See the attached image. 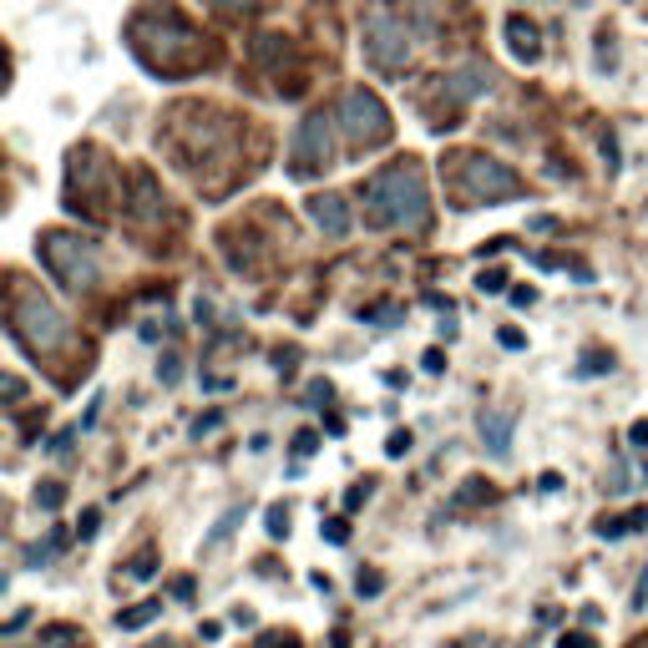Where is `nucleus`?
Segmentation results:
<instances>
[{
	"label": "nucleus",
	"instance_id": "27",
	"mask_svg": "<svg viewBox=\"0 0 648 648\" xmlns=\"http://www.w3.org/2000/svg\"><path fill=\"white\" fill-rule=\"evenodd\" d=\"M603 370H608V360H603V355H593V360L583 365V375H603Z\"/></svg>",
	"mask_w": 648,
	"mask_h": 648
},
{
	"label": "nucleus",
	"instance_id": "11",
	"mask_svg": "<svg viewBox=\"0 0 648 648\" xmlns=\"http://www.w3.org/2000/svg\"><path fill=\"white\" fill-rule=\"evenodd\" d=\"M238 522H243V507H228V512H223V522L213 527V537H208V547H218V542H228V532H233Z\"/></svg>",
	"mask_w": 648,
	"mask_h": 648
},
{
	"label": "nucleus",
	"instance_id": "18",
	"mask_svg": "<svg viewBox=\"0 0 648 648\" xmlns=\"http://www.w3.org/2000/svg\"><path fill=\"white\" fill-rule=\"evenodd\" d=\"M157 573V562H152V552H142L137 562H132V578H152Z\"/></svg>",
	"mask_w": 648,
	"mask_h": 648
},
{
	"label": "nucleus",
	"instance_id": "3",
	"mask_svg": "<svg viewBox=\"0 0 648 648\" xmlns=\"http://www.w3.org/2000/svg\"><path fill=\"white\" fill-rule=\"evenodd\" d=\"M522 183H517V173H507L502 162H492V157H466V193L476 198V203H497V198H512Z\"/></svg>",
	"mask_w": 648,
	"mask_h": 648
},
{
	"label": "nucleus",
	"instance_id": "16",
	"mask_svg": "<svg viewBox=\"0 0 648 648\" xmlns=\"http://www.w3.org/2000/svg\"><path fill=\"white\" fill-rule=\"evenodd\" d=\"M259 648H299V638H294V633H264Z\"/></svg>",
	"mask_w": 648,
	"mask_h": 648
},
{
	"label": "nucleus",
	"instance_id": "29",
	"mask_svg": "<svg viewBox=\"0 0 648 648\" xmlns=\"http://www.w3.org/2000/svg\"><path fill=\"white\" fill-rule=\"evenodd\" d=\"M157 648H173V643H157Z\"/></svg>",
	"mask_w": 648,
	"mask_h": 648
},
{
	"label": "nucleus",
	"instance_id": "19",
	"mask_svg": "<svg viewBox=\"0 0 648 648\" xmlns=\"http://www.w3.org/2000/svg\"><path fill=\"white\" fill-rule=\"evenodd\" d=\"M557 648H593V638H588V633H562Z\"/></svg>",
	"mask_w": 648,
	"mask_h": 648
},
{
	"label": "nucleus",
	"instance_id": "24",
	"mask_svg": "<svg viewBox=\"0 0 648 648\" xmlns=\"http://www.w3.org/2000/svg\"><path fill=\"white\" fill-rule=\"evenodd\" d=\"M502 284H507L502 274H481V289H486V294H502Z\"/></svg>",
	"mask_w": 648,
	"mask_h": 648
},
{
	"label": "nucleus",
	"instance_id": "21",
	"mask_svg": "<svg viewBox=\"0 0 648 648\" xmlns=\"http://www.w3.org/2000/svg\"><path fill=\"white\" fill-rule=\"evenodd\" d=\"M365 497H370V486H350V492H345V507L355 512V507H365Z\"/></svg>",
	"mask_w": 648,
	"mask_h": 648
},
{
	"label": "nucleus",
	"instance_id": "9",
	"mask_svg": "<svg viewBox=\"0 0 648 648\" xmlns=\"http://www.w3.org/2000/svg\"><path fill=\"white\" fill-rule=\"evenodd\" d=\"M157 613H162V603H137L132 613H117V628H122V633H132V628H147Z\"/></svg>",
	"mask_w": 648,
	"mask_h": 648
},
{
	"label": "nucleus",
	"instance_id": "17",
	"mask_svg": "<svg viewBox=\"0 0 648 648\" xmlns=\"http://www.w3.org/2000/svg\"><path fill=\"white\" fill-rule=\"evenodd\" d=\"M405 451H411V431H395L390 446H385V456H405Z\"/></svg>",
	"mask_w": 648,
	"mask_h": 648
},
{
	"label": "nucleus",
	"instance_id": "6",
	"mask_svg": "<svg viewBox=\"0 0 648 648\" xmlns=\"http://www.w3.org/2000/svg\"><path fill=\"white\" fill-rule=\"evenodd\" d=\"M345 132L355 142H385L390 122H385V107L370 97V92H350L345 97Z\"/></svg>",
	"mask_w": 648,
	"mask_h": 648
},
{
	"label": "nucleus",
	"instance_id": "1",
	"mask_svg": "<svg viewBox=\"0 0 648 648\" xmlns=\"http://www.w3.org/2000/svg\"><path fill=\"white\" fill-rule=\"evenodd\" d=\"M370 223L380 228H421L426 223V178L416 162H395L365 183Z\"/></svg>",
	"mask_w": 648,
	"mask_h": 648
},
{
	"label": "nucleus",
	"instance_id": "10",
	"mask_svg": "<svg viewBox=\"0 0 648 648\" xmlns=\"http://www.w3.org/2000/svg\"><path fill=\"white\" fill-rule=\"evenodd\" d=\"M507 31H512V46H517V51H527V56H537V31H532V26H527L522 16H517V21L507 26Z\"/></svg>",
	"mask_w": 648,
	"mask_h": 648
},
{
	"label": "nucleus",
	"instance_id": "5",
	"mask_svg": "<svg viewBox=\"0 0 648 648\" xmlns=\"http://www.w3.org/2000/svg\"><path fill=\"white\" fill-rule=\"evenodd\" d=\"M46 264L61 284H92L97 279V259L92 249H81L76 238H46Z\"/></svg>",
	"mask_w": 648,
	"mask_h": 648
},
{
	"label": "nucleus",
	"instance_id": "13",
	"mask_svg": "<svg viewBox=\"0 0 648 648\" xmlns=\"http://www.w3.org/2000/svg\"><path fill=\"white\" fill-rule=\"evenodd\" d=\"M264 532H269V537H284V532H289V512H284V507H269V512H264Z\"/></svg>",
	"mask_w": 648,
	"mask_h": 648
},
{
	"label": "nucleus",
	"instance_id": "28",
	"mask_svg": "<svg viewBox=\"0 0 648 648\" xmlns=\"http://www.w3.org/2000/svg\"><path fill=\"white\" fill-rule=\"evenodd\" d=\"M223 6H254V0H223Z\"/></svg>",
	"mask_w": 648,
	"mask_h": 648
},
{
	"label": "nucleus",
	"instance_id": "14",
	"mask_svg": "<svg viewBox=\"0 0 648 648\" xmlns=\"http://www.w3.org/2000/svg\"><path fill=\"white\" fill-rule=\"evenodd\" d=\"M324 537H330L335 547H345V542H350V522H345V517H330V522H324Z\"/></svg>",
	"mask_w": 648,
	"mask_h": 648
},
{
	"label": "nucleus",
	"instance_id": "26",
	"mask_svg": "<svg viewBox=\"0 0 648 648\" xmlns=\"http://www.w3.org/2000/svg\"><path fill=\"white\" fill-rule=\"evenodd\" d=\"M157 375H162V380L173 385V380H178V360H162V365H157Z\"/></svg>",
	"mask_w": 648,
	"mask_h": 648
},
{
	"label": "nucleus",
	"instance_id": "15",
	"mask_svg": "<svg viewBox=\"0 0 648 648\" xmlns=\"http://www.w3.org/2000/svg\"><path fill=\"white\" fill-rule=\"evenodd\" d=\"M355 588H360V598H375V593L385 588V578H380V573H360V583H355Z\"/></svg>",
	"mask_w": 648,
	"mask_h": 648
},
{
	"label": "nucleus",
	"instance_id": "22",
	"mask_svg": "<svg viewBox=\"0 0 648 648\" xmlns=\"http://www.w3.org/2000/svg\"><path fill=\"white\" fill-rule=\"evenodd\" d=\"M92 532H97V507L81 512V537H92Z\"/></svg>",
	"mask_w": 648,
	"mask_h": 648
},
{
	"label": "nucleus",
	"instance_id": "4",
	"mask_svg": "<svg viewBox=\"0 0 648 648\" xmlns=\"http://www.w3.org/2000/svg\"><path fill=\"white\" fill-rule=\"evenodd\" d=\"M324 157H330V122H324V117H309V122L294 132L289 173H294V178H309V173L324 168Z\"/></svg>",
	"mask_w": 648,
	"mask_h": 648
},
{
	"label": "nucleus",
	"instance_id": "25",
	"mask_svg": "<svg viewBox=\"0 0 648 648\" xmlns=\"http://www.w3.org/2000/svg\"><path fill=\"white\" fill-rule=\"evenodd\" d=\"M628 436H633V446H648V421H633V431H628Z\"/></svg>",
	"mask_w": 648,
	"mask_h": 648
},
{
	"label": "nucleus",
	"instance_id": "12",
	"mask_svg": "<svg viewBox=\"0 0 648 648\" xmlns=\"http://www.w3.org/2000/svg\"><path fill=\"white\" fill-rule=\"evenodd\" d=\"M36 502H41L46 512H56V507L66 502V486H61V481H46V486H41V492H36Z\"/></svg>",
	"mask_w": 648,
	"mask_h": 648
},
{
	"label": "nucleus",
	"instance_id": "20",
	"mask_svg": "<svg viewBox=\"0 0 648 648\" xmlns=\"http://www.w3.org/2000/svg\"><path fill=\"white\" fill-rule=\"evenodd\" d=\"M643 522H648V507H633V512L623 517V532H638Z\"/></svg>",
	"mask_w": 648,
	"mask_h": 648
},
{
	"label": "nucleus",
	"instance_id": "8",
	"mask_svg": "<svg viewBox=\"0 0 648 648\" xmlns=\"http://www.w3.org/2000/svg\"><path fill=\"white\" fill-rule=\"evenodd\" d=\"M512 426H517L512 411H486V416H481V441L492 446V456H507V451H512Z\"/></svg>",
	"mask_w": 648,
	"mask_h": 648
},
{
	"label": "nucleus",
	"instance_id": "23",
	"mask_svg": "<svg viewBox=\"0 0 648 648\" xmlns=\"http://www.w3.org/2000/svg\"><path fill=\"white\" fill-rule=\"evenodd\" d=\"M294 451L309 456V451H314V431H299V436H294Z\"/></svg>",
	"mask_w": 648,
	"mask_h": 648
},
{
	"label": "nucleus",
	"instance_id": "2",
	"mask_svg": "<svg viewBox=\"0 0 648 648\" xmlns=\"http://www.w3.org/2000/svg\"><path fill=\"white\" fill-rule=\"evenodd\" d=\"M11 335L26 345V350H56L61 340H66V330H61V314L41 299V294H26L21 304H16V324H11Z\"/></svg>",
	"mask_w": 648,
	"mask_h": 648
},
{
	"label": "nucleus",
	"instance_id": "7",
	"mask_svg": "<svg viewBox=\"0 0 648 648\" xmlns=\"http://www.w3.org/2000/svg\"><path fill=\"white\" fill-rule=\"evenodd\" d=\"M309 218L330 233V238H345L350 233V208H345V198H314L309 203Z\"/></svg>",
	"mask_w": 648,
	"mask_h": 648
}]
</instances>
